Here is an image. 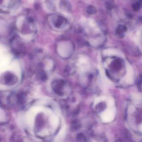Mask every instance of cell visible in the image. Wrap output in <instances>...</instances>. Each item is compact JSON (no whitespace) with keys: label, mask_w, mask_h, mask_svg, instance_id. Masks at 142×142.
I'll return each instance as SVG.
<instances>
[{"label":"cell","mask_w":142,"mask_h":142,"mask_svg":"<svg viewBox=\"0 0 142 142\" xmlns=\"http://www.w3.org/2000/svg\"><path fill=\"white\" fill-rule=\"evenodd\" d=\"M116 114V110L114 105L108 106L107 108L101 113V118L103 122H111L114 119Z\"/></svg>","instance_id":"6da1fadb"},{"label":"cell","mask_w":142,"mask_h":142,"mask_svg":"<svg viewBox=\"0 0 142 142\" xmlns=\"http://www.w3.org/2000/svg\"><path fill=\"white\" fill-rule=\"evenodd\" d=\"M127 73L125 77V81L128 84H132L134 82L133 71L132 66L129 64L127 62L126 64Z\"/></svg>","instance_id":"7a4b0ae2"},{"label":"cell","mask_w":142,"mask_h":142,"mask_svg":"<svg viewBox=\"0 0 142 142\" xmlns=\"http://www.w3.org/2000/svg\"><path fill=\"white\" fill-rule=\"evenodd\" d=\"M80 71L85 72L89 69L90 64L88 59L85 58H81L79 59L78 64H77Z\"/></svg>","instance_id":"3957f363"},{"label":"cell","mask_w":142,"mask_h":142,"mask_svg":"<svg viewBox=\"0 0 142 142\" xmlns=\"http://www.w3.org/2000/svg\"><path fill=\"white\" fill-rule=\"evenodd\" d=\"M66 125H64L61 128L58 135L55 138V141H60L65 137L66 134Z\"/></svg>","instance_id":"277c9868"},{"label":"cell","mask_w":142,"mask_h":142,"mask_svg":"<svg viewBox=\"0 0 142 142\" xmlns=\"http://www.w3.org/2000/svg\"><path fill=\"white\" fill-rule=\"evenodd\" d=\"M127 30L126 27L123 25H119L116 29V34L119 37H122L123 36L124 32Z\"/></svg>","instance_id":"5b68a950"},{"label":"cell","mask_w":142,"mask_h":142,"mask_svg":"<svg viewBox=\"0 0 142 142\" xmlns=\"http://www.w3.org/2000/svg\"><path fill=\"white\" fill-rule=\"evenodd\" d=\"M51 122L52 125H53L54 127H57L58 126V123H59L58 118L55 116H52L51 118Z\"/></svg>","instance_id":"8992f818"},{"label":"cell","mask_w":142,"mask_h":142,"mask_svg":"<svg viewBox=\"0 0 142 142\" xmlns=\"http://www.w3.org/2000/svg\"><path fill=\"white\" fill-rule=\"evenodd\" d=\"M97 10L94 6H90L88 7L87 9V12L89 14H93L96 13Z\"/></svg>","instance_id":"52a82bcc"},{"label":"cell","mask_w":142,"mask_h":142,"mask_svg":"<svg viewBox=\"0 0 142 142\" xmlns=\"http://www.w3.org/2000/svg\"><path fill=\"white\" fill-rule=\"evenodd\" d=\"M132 8L134 11H138L140 8L141 4L139 3H135L132 4Z\"/></svg>","instance_id":"ba28073f"},{"label":"cell","mask_w":142,"mask_h":142,"mask_svg":"<svg viewBox=\"0 0 142 142\" xmlns=\"http://www.w3.org/2000/svg\"><path fill=\"white\" fill-rule=\"evenodd\" d=\"M23 17H20L19 18V19H18L17 22H16V25H17V26L18 28H20L22 25V23L23 22Z\"/></svg>","instance_id":"9c48e42d"},{"label":"cell","mask_w":142,"mask_h":142,"mask_svg":"<svg viewBox=\"0 0 142 142\" xmlns=\"http://www.w3.org/2000/svg\"><path fill=\"white\" fill-rule=\"evenodd\" d=\"M5 113L0 108V121H4L5 119Z\"/></svg>","instance_id":"30bf717a"},{"label":"cell","mask_w":142,"mask_h":142,"mask_svg":"<svg viewBox=\"0 0 142 142\" xmlns=\"http://www.w3.org/2000/svg\"><path fill=\"white\" fill-rule=\"evenodd\" d=\"M105 99V96H100L99 97H98V98H96V100H95L94 104H95V105H96V104H98V103H100L102 101H103V100Z\"/></svg>","instance_id":"8fae6325"},{"label":"cell","mask_w":142,"mask_h":142,"mask_svg":"<svg viewBox=\"0 0 142 142\" xmlns=\"http://www.w3.org/2000/svg\"><path fill=\"white\" fill-rule=\"evenodd\" d=\"M133 99L135 100V101H139V100H141V95H135L133 96Z\"/></svg>","instance_id":"7c38bea8"},{"label":"cell","mask_w":142,"mask_h":142,"mask_svg":"<svg viewBox=\"0 0 142 142\" xmlns=\"http://www.w3.org/2000/svg\"><path fill=\"white\" fill-rule=\"evenodd\" d=\"M1 53H2V50H1V49L0 48V56H1Z\"/></svg>","instance_id":"4fadbf2b"}]
</instances>
